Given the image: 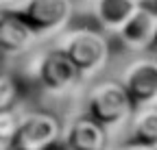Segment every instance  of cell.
<instances>
[{"instance_id": "52a82bcc", "label": "cell", "mask_w": 157, "mask_h": 150, "mask_svg": "<svg viewBox=\"0 0 157 150\" xmlns=\"http://www.w3.org/2000/svg\"><path fill=\"white\" fill-rule=\"evenodd\" d=\"M42 37H39L17 13L9 7H0V54L22 57Z\"/></svg>"}, {"instance_id": "4fadbf2b", "label": "cell", "mask_w": 157, "mask_h": 150, "mask_svg": "<svg viewBox=\"0 0 157 150\" xmlns=\"http://www.w3.org/2000/svg\"><path fill=\"white\" fill-rule=\"evenodd\" d=\"M17 124H20V113L15 109H2L0 111V144L11 146V139L15 137Z\"/></svg>"}, {"instance_id": "e0dca14e", "label": "cell", "mask_w": 157, "mask_h": 150, "mask_svg": "<svg viewBox=\"0 0 157 150\" xmlns=\"http://www.w3.org/2000/svg\"><path fill=\"white\" fill-rule=\"evenodd\" d=\"M151 52H153V59L157 61V46H153V48H151Z\"/></svg>"}, {"instance_id": "3957f363", "label": "cell", "mask_w": 157, "mask_h": 150, "mask_svg": "<svg viewBox=\"0 0 157 150\" xmlns=\"http://www.w3.org/2000/svg\"><path fill=\"white\" fill-rule=\"evenodd\" d=\"M9 9L17 13L44 39V37L59 35L68 26L74 13V2L72 0H17L15 5H9Z\"/></svg>"}, {"instance_id": "6da1fadb", "label": "cell", "mask_w": 157, "mask_h": 150, "mask_svg": "<svg viewBox=\"0 0 157 150\" xmlns=\"http://www.w3.org/2000/svg\"><path fill=\"white\" fill-rule=\"evenodd\" d=\"M83 113L103 124L107 130H116L129 124L135 113V104L120 81H101L90 89Z\"/></svg>"}, {"instance_id": "ac0fdd59", "label": "cell", "mask_w": 157, "mask_h": 150, "mask_svg": "<svg viewBox=\"0 0 157 150\" xmlns=\"http://www.w3.org/2000/svg\"><path fill=\"white\" fill-rule=\"evenodd\" d=\"M153 46H157V31H155V42H153ZM153 46H151V48H153Z\"/></svg>"}, {"instance_id": "5b68a950", "label": "cell", "mask_w": 157, "mask_h": 150, "mask_svg": "<svg viewBox=\"0 0 157 150\" xmlns=\"http://www.w3.org/2000/svg\"><path fill=\"white\" fill-rule=\"evenodd\" d=\"M33 76L46 91L66 93L83 79V74L61 48H50L37 54Z\"/></svg>"}, {"instance_id": "9c48e42d", "label": "cell", "mask_w": 157, "mask_h": 150, "mask_svg": "<svg viewBox=\"0 0 157 150\" xmlns=\"http://www.w3.org/2000/svg\"><path fill=\"white\" fill-rule=\"evenodd\" d=\"M155 31H157V13L146 5H140L116 35L129 50H146L155 42Z\"/></svg>"}, {"instance_id": "d6986e66", "label": "cell", "mask_w": 157, "mask_h": 150, "mask_svg": "<svg viewBox=\"0 0 157 150\" xmlns=\"http://www.w3.org/2000/svg\"><path fill=\"white\" fill-rule=\"evenodd\" d=\"M135 2H140V5H142V2H146V0H135Z\"/></svg>"}, {"instance_id": "8fae6325", "label": "cell", "mask_w": 157, "mask_h": 150, "mask_svg": "<svg viewBox=\"0 0 157 150\" xmlns=\"http://www.w3.org/2000/svg\"><path fill=\"white\" fill-rule=\"evenodd\" d=\"M129 144H142L157 148V104L135 109L129 120Z\"/></svg>"}, {"instance_id": "ba28073f", "label": "cell", "mask_w": 157, "mask_h": 150, "mask_svg": "<svg viewBox=\"0 0 157 150\" xmlns=\"http://www.w3.org/2000/svg\"><path fill=\"white\" fill-rule=\"evenodd\" d=\"M107 133L109 130L92 120L90 115L74 118L61 135L63 150H105L107 148Z\"/></svg>"}, {"instance_id": "7a4b0ae2", "label": "cell", "mask_w": 157, "mask_h": 150, "mask_svg": "<svg viewBox=\"0 0 157 150\" xmlns=\"http://www.w3.org/2000/svg\"><path fill=\"white\" fill-rule=\"evenodd\" d=\"M68 57L74 61V65L81 70L83 79L96 76L107 61H109V42L101 31L94 28H74L68 31L61 42L57 44Z\"/></svg>"}, {"instance_id": "8992f818", "label": "cell", "mask_w": 157, "mask_h": 150, "mask_svg": "<svg viewBox=\"0 0 157 150\" xmlns=\"http://www.w3.org/2000/svg\"><path fill=\"white\" fill-rule=\"evenodd\" d=\"M120 83L124 85L135 109L157 104V61L153 57L137 59L127 65Z\"/></svg>"}, {"instance_id": "277c9868", "label": "cell", "mask_w": 157, "mask_h": 150, "mask_svg": "<svg viewBox=\"0 0 157 150\" xmlns=\"http://www.w3.org/2000/svg\"><path fill=\"white\" fill-rule=\"evenodd\" d=\"M63 124L52 111H29L20 113L11 150H50L61 141Z\"/></svg>"}, {"instance_id": "7c38bea8", "label": "cell", "mask_w": 157, "mask_h": 150, "mask_svg": "<svg viewBox=\"0 0 157 150\" xmlns=\"http://www.w3.org/2000/svg\"><path fill=\"white\" fill-rule=\"evenodd\" d=\"M17 100H20V83L11 74L0 72V111L13 109Z\"/></svg>"}, {"instance_id": "30bf717a", "label": "cell", "mask_w": 157, "mask_h": 150, "mask_svg": "<svg viewBox=\"0 0 157 150\" xmlns=\"http://www.w3.org/2000/svg\"><path fill=\"white\" fill-rule=\"evenodd\" d=\"M137 7L135 0H94V17L101 28L118 33Z\"/></svg>"}, {"instance_id": "ffe728a7", "label": "cell", "mask_w": 157, "mask_h": 150, "mask_svg": "<svg viewBox=\"0 0 157 150\" xmlns=\"http://www.w3.org/2000/svg\"><path fill=\"white\" fill-rule=\"evenodd\" d=\"M50 150H52V148H50Z\"/></svg>"}, {"instance_id": "9a60e30c", "label": "cell", "mask_w": 157, "mask_h": 150, "mask_svg": "<svg viewBox=\"0 0 157 150\" xmlns=\"http://www.w3.org/2000/svg\"><path fill=\"white\" fill-rule=\"evenodd\" d=\"M142 5H146V7H151L155 13H157V0H146V2H142Z\"/></svg>"}, {"instance_id": "5bb4252c", "label": "cell", "mask_w": 157, "mask_h": 150, "mask_svg": "<svg viewBox=\"0 0 157 150\" xmlns=\"http://www.w3.org/2000/svg\"><path fill=\"white\" fill-rule=\"evenodd\" d=\"M116 150H157V148H153V146H142V144H122L120 148H116Z\"/></svg>"}, {"instance_id": "2e32d148", "label": "cell", "mask_w": 157, "mask_h": 150, "mask_svg": "<svg viewBox=\"0 0 157 150\" xmlns=\"http://www.w3.org/2000/svg\"><path fill=\"white\" fill-rule=\"evenodd\" d=\"M17 0H0V7H9V5H15Z\"/></svg>"}]
</instances>
